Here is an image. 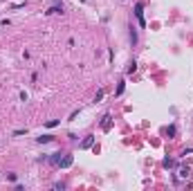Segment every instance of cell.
<instances>
[{"mask_svg":"<svg viewBox=\"0 0 193 191\" xmlns=\"http://www.w3.org/2000/svg\"><path fill=\"white\" fill-rule=\"evenodd\" d=\"M135 16H137V20H139L141 27H146V20H144V5H141V2L135 5Z\"/></svg>","mask_w":193,"mask_h":191,"instance_id":"cell-1","label":"cell"},{"mask_svg":"<svg viewBox=\"0 0 193 191\" xmlns=\"http://www.w3.org/2000/svg\"><path fill=\"white\" fill-rule=\"evenodd\" d=\"M72 164H74V157H72V155H63V157H61V162H59V166H61V169H70Z\"/></svg>","mask_w":193,"mask_h":191,"instance_id":"cell-2","label":"cell"},{"mask_svg":"<svg viewBox=\"0 0 193 191\" xmlns=\"http://www.w3.org/2000/svg\"><path fill=\"white\" fill-rule=\"evenodd\" d=\"M101 128H103L105 133L112 128V117H110V115H103V119H101Z\"/></svg>","mask_w":193,"mask_h":191,"instance_id":"cell-3","label":"cell"},{"mask_svg":"<svg viewBox=\"0 0 193 191\" xmlns=\"http://www.w3.org/2000/svg\"><path fill=\"white\" fill-rule=\"evenodd\" d=\"M90 146H94V137H92V135L83 137V139H81V144H79V148H90Z\"/></svg>","mask_w":193,"mask_h":191,"instance_id":"cell-4","label":"cell"},{"mask_svg":"<svg viewBox=\"0 0 193 191\" xmlns=\"http://www.w3.org/2000/svg\"><path fill=\"white\" fill-rule=\"evenodd\" d=\"M177 173H180V178H182V180H189V178H191V169H189V166H180Z\"/></svg>","mask_w":193,"mask_h":191,"instance_id":"cell-5","label":"cell"},{"mask_svg":"<svg viewBox=\"0 0 193 191\" xmlns=\"http://www.w3.org/2000/svg\"><path fill=\"white\" fill-rule=\"evenodd\" d=\"M61 153H52V157H47V162H52V164H56V166H59V162H61Z\"/></svg>","mask_w":193,"mask_h":191,"instance_id":"cell-6","label":"cell"},{"mask_svg":"<svg viewBox=\"0 0 193 191\" xmlns=\"http://www.w3.org/2000/svg\"><path fill=\"white\" fill-rule=\"evenodd\" d=\"M45 14H47V16H52V14H63V7H61V5H56V7H50Z\"/></svg>","mask_w":193,"mask_h":191,"instance_id":"cell-7","label":"cell"},{"mask_svg":"<svg viewBox=\"0 0 193 191\" xmlns=\"http://www.w3.org/2000/svg\"><path fill=\"white\" fill-rule=\"evenodd\" d=\"M52 139H54L52 135H41V137H36V142H38V144H50Z\"/></svg>","mask_w":193,"mask_h":191,"instance_id":"cell-8","label":"cell"},{"mask_svg":"<svg viewBox=\"0 0 193 191\" xmlns=\"http://www.w3.org/2000/svg\"><path fill=\"white\" fill-rule=\"evenodd\" d=\"M162 164H164V169H173V166H175V160H173V157H166Z\"/></svg>","mask_w":193,"mask_h":191,"instance_id":"cell-9","label":"cell"},{"mask_svg":"<svg viewBox=\"0 0 193 191\" xmlns=\"http://www.w3.org/2000/svg\"><path fill=\"white\" fill-rule=\"evenodd\" d=\"M123 90H126V81H119V85H117V92H114V94L119 97V94H123Z\"/></svg>","mask_w":193,"mask_h":191,"instance_id":"cell-10","label":"cell"},{"mask_svg":"<svg viewBox=\"0 0 193 191\" xmlns=\"http://www.w3.org/2000/svg\"><path fill=\"white\" fill-rule=\"evenodd\" d=\"M135 70H137V63H135V61H130V63H128V68H126V72H128V74H132Z\"/></svg>","mask_w":193,"mask_h":191,"instance_id":"cell-11","label":"cell"},{"mask_svg":"<svg viewBox=\"0 0 193 191\" xmlns=\"http://www.w3.org/2000/svg\"><path fill=\"white\" fill-rule=\"evenodd\" d=\"M130 43H132V45H135V43H137V32H135V30H132V27H130Z\"/></svg>","mask_w":193,"mask_h":191,"instance_id":"cell-12","label":"cell"},{"mask_svg":"<svg viewBox=\"0 0 193 191\" xmlns=\"http://www.w3.org/2000/svg\"><path fill=\"white\" fill-rule=\"evenodd\" d=\"M54 126H59V119H50L47 121V128H54Z\"/></svg>","mask_w":193,"mask_h":191,"instance_id":"cell-13","label":"cell"},{"mask_svg":"<svg viewBox=\"0 0 193 191\" xmlns=\"http://www.w3.org/2000/svg\"><path fill=\"white\" fill-rule=\"evenodd\" d=\"M103 99V90H99V92H96V97H94V103H99Z\"/></svg>","mask_w":193,"mask_h":191,"instance_id":"cell-14","label":"cell"},{"mask_svg":"<svg viewBox=\"0 0 193 191\" xmlns=\"http://www.w3.org/2000/svg\"><path fill=\"white\" fill-rule=\"evenodd\" d=\"M7 180H11V182H16V180H18V175H16V173H7Z\"/></svg>","mask_w":193,"mask_h":191,"instance_id":"cell-15","label":"cell"}]
</instances>
